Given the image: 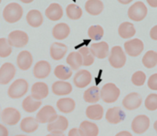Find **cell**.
<instances>
[{
	"label": "cell",
	"instance_id": "6da1fadb",
	"mask_svg": "<svg viewBox=\"0 0 157 136\" xmlns=\"http://www.w3.org/2000/svg\"><path fill=\"white\" fill-rule=\"evenodd\" d=\"M23 9L17 2H11L4 8L2 16L8 23H16L22 19Z\"/></svg>",
	"mask_w": 157,
	"mask_h": 136
},
{
	"label": "cell",
	"instance_id": "7a4b0ae2",
	"mask_svg": "<svg viewBox=\"0 0 157 136\" xmlns=\"http://www.w3.org/2000/svg\"><path fill=\"white\" fill-rule=\"evenodd\" d=\"M120 96V89L114 83H106L100 90V98L105 103H113L116 102Z\"/></svg>",
	"mask_w": 157,
	"mask_h": 136
},
{
	"label": "cell",
	"instance_id": "3957f363",
	"mask_svg": "<svg viewBox=\"0 0 157 136\" xmlns=\"http://www.w3.org/2000/svg\"><path fill=\"white\" fill-rule=\"evenodd\" d=\"M28 89L29 84L26 80L23 78H18L9 87L8 96L13 99H20L26 94Z\"/></svg>",
	"mask_w": 157,
	"mask_h": 136
},
{
	"label": "cell",
	"instance_id": "277c9868",
	"mask_svg": "<svg viewBox=\"0 0 157 136\" xmlns=\"http://www.w3.org/2000/svg\"><path fill=\"white\" fill-rule=\"evenodd\" d=\"M109 62L112 67L115 69H121L126 62V56L121 46H113L111 49Z\"/></svg>",
	"mask_w": 157,
	"mask_h": 136
},
{
	"label": "cell",
	"instance_id": "5b68a950",
	"mask_svg": "<svg viewBox=\"0 0 157 136\" xmlns=\"http://www.w3.org/2000/svg\"><path fill=\"white\" fill-rule=\"evenodd\" d=\"M148 9L144 2H136L129 7L128 10V16L131 20L134 22H140L143 20L147 16Z\"/></svg>",
	"mask_w": 157,
	"mask_h": 136
},
{
	"label": "cell",
	"instance_id": "8992f818",
	"mask_svg": "<svg viewBox=\"0 0 157 136\" xmlns=\"http://www.w3.org/2000/svg\"><path fill=\"white\" fill-rule=\"evenodd\" d=\"M58 118L56 111L52 105H45L36 114V120L39 123H51Z\"/></svg>",
	"mask_w": 157,
	"mask_h": 136
},
{
	"label": "cell",
	"instance_id": "52a82bcc",
	"mask_svg": "<svg viewBox=\"0 0 157 136\" xmlns=\"http://www.w3.org/2000/svg\"><path fill=\"white\" fill-rule=\"evenodd\" d=\"M7 39L11 46L22 48L28 44L29 36L22 30H14L9 34Z\"/></svg>",
	"mask_w": 157,
	"mask_h": 136
},
{
	"label": "cell",
	"instance_id": "ba28073f",
	"mask_svg": "<svg viewBox=\"0 0 157 136\" xmlns=\"http://www.w3.org/2000/svg\"><path fill=\"white\" fill-rule=\"evenodd\" d=\"M150 126V119L146 115H139L136 116L131 123L132 131L137 134L146 132Z\"/></svg>",
	"mask_w": 157,
	"mask_h": 136
},
{
	"label": "cell",
	"instance_id": "9c48e42d",
	"mask_svg": "<svg viewBox=\"0 0 157 136\" xmlns=\"http://www.w3.org/2000/svg\"><path fill=\"white\" fill-rule=\"evenodd\" d=\"M1 119L6 125L13 126L17 125L21 120V114L16 108L8 107L2 110L1 113Z\"/></svg>",
	"mask_w": 157,
	"mask_h": 136
},
{
	"label": "cell",
	"instance_id": "30bf717a",
	"mask_svg": "<svg viewBox=\"0 0 157 136\" xmlns=\"http://www.w3.org/2000/svg\"><path fill=\"white\" fill-rule=\"evenodd\" d=\"M124 49L126 54L131 57H137L143 52L144 44L140 39H133L124 43Z\"/></svg>",
	"mask_w": 157,
	"mask_h": 136
},
{
	"label": "cell",
	"instance_id": "8fae6325",
	"mask_svg": "<svg viewBox=\"0 0 157 136\" xmlns=\"http://www.w3.org/2000/svg\"><path fill=\"white\" fill-rule=\"evenodd\" d=\"M16 69L14 65L5 62L0 68V85H7L16 75Z\"/></svg>",
	"mask_w": 157,
	"mask_h": 136
},
{
	"label": "cell",
	"instance_id": "7c38bea8",
	"mask_svg": "<svg viewBox=\"0 0 157 136\" xmlns=\"http://www.w3.org/2000/svg\"><path fill=\"white\" fill-rule=\"evenodd\" d=\"M126 118L124 111L120 107H113L107 110L105 113V119L109 124L117 125L123 122Z\"/></svg>",
	"mask_w": 157,
	"mask_h": 136
},
{
	"label": "cell",
	"instance_id": "4fadbf2b",
	"mask_svg": "<svg viewBox=\"0 0 157 136\" xmlns=\"http://www.w3.org/2000/svg\"><path fill=\"white\" fill-rule=\"evenodd\" d=\"M143 102L141 96L137 93H131L125 96L123 100V105L129 111L137 109L140 108Z\"/></svg>",
	"mask_w": 157,
	"mask_h": 136
},
{
	"label": "cell",
	"instance_id": "5bb4252c",
	"mask_svg": "<svg viewBox=\"0 0 157 136\" xmlns=\"http://www.w3.org/2000/svg\"><path fill=\"white\" fill-rule=\"evenodd\" d=\"M92 75L88 70L82 69L75 73L73 78L74 85L78 89H84L91 83Z\"/></svg>",
	"mask_w": 157,
	"mask_h": 136
},
{
	"label": "cell",
	"instance_id": "9a60e30c",
	"mask_svg": "<svg viewBox=\"0 0 157 136\" xmlns=\"http://www.w3.org/2000/svg\"><path fill=\"white\" fill-rule=\"evenodd\" d=\"M49 95V87L47 84L43 81L34 83L31 88V96L33 99L41 101L46 99Z\"/></svg>",
	"mask_w": 157,
	"mask_h": 136
},
{
	"label": "cell",
	"instance_id": "2e32d148",
	"mask_svg": "<svg viewBox=\"0 0 157 136\" xmlns=\"http://www.w3.org/2000/svg\"><path fill=\"white\" fill-rule=\"evenodd\" d=\"M51 72V66L47 61L41 60L36 62L33 68V75L36 78L43 79L47 78Z\"/></svg>",
	"mask_w": 157,
	"mask_h": 136
},
{
	"label": "cell",
	"instance_id": "e0dca14e",
	"mask_svg": "<svg viewBox=\"0 0 157 136\" xmlns=\"http://www.w3.org/2000/svg\"><path fill=\"white\" fill-rule=\"evenodd\" d=\"M90 50L93 56L96 57L99 59H103L109 55V45L107 44V42H101L92 44Z\"/></svg>",
	"mask_w": 157,
	"mask_h": 136
},
{
	"label": "cell",
	"instance_id": "ac0fdd59",
	"mask_svg": "<svg viewBox=\"0 0 157 136\" xmlns=\"http://www.w3.org/2000/svg\"><path fill=\"white\" fill-rule=\"evenodd\" d=\"M78 131L81 136H98L99 135V127L94 122L90 121H83L78 127Z\"/></svg>",
	"mask_w": 157,
	"mask_h": 136
},
{
	"label": "cell",
	"instance_id": "d6986e66",
	"mask_svg": "<svg viewBox=\"0 0 157 136\" xmlns=\"http://www.w3.org/2000/svg\"><path fill=\"white\" fill-rule=\"evenodd\" d=\"M33 62V55L29 51L24 50L19 52L16 59V63L19 69L22 71L29 70L31 68Z\"/></svg>",
	"mask_w": 157,
	"mask_h": 136
},
{
	"label": "cell",
	"instance_id": "ffe728a7",
	"mask_svg": "<svg viewBox=\"0 0 157 136\" xmlns=\"http://www.w3.org/2000/svg\"><path fill=\"white\" fill-rule=\"evenodd\" d=\"M69 127V121L65 116L58 115V118L47 125V130L49 132L52 131H66Z\"/></svg>",
	"mask_w": 157,
	"mask_h": 136
},
{
	"label": "cell",
	"instance_id": "44dd1931",
	"mask_svg": "<svg viewBox=\"0 0 157 136\" xmlns=\"http://www.w3.org/2000/svg\"><path fill=\"white\" fill-rule=\"evenodd\" d=\"M52 91L56 96H66L72 93V85L66 81H56L52 84Z\"/></svg>",
	"mask_w": 157,
	"mask_h": 136
},
{
	"label": "cell",
	"instance_id": "7402d4cb",
	"mask_svg": "<svg viewBox=\"0 0 157 136\" xmlns=\"http://www.w3.org/2000/svg\"><path fill=\"white\" fill-rule=\"evenodd\" d=\"M68 51V47L65 44L54 42L50 47V56L55 61H59L64 58Z\"/></svg>",
	"mask_w": 157,
	"mask_h": 136
},
{
	"label": "cell",
	"instance_id": "603a6c76",
	"mask_svg": "<svg viewBox=\"0 0 157 136\" xmlns=\"http://www.w3.org/2000/svg\"><path fill=\"white\" fill-rule=\"evenodd\" d=\"M46 17L51 21H59L63 16V10L61 6L58 3H51L45 12Z\"/></svg>",
	"mask_w": 157,
	"mask_h": 136
},
{
	"label": "cell",
	"instance_id": "cb8c5ba5",
	"mask_svg": "<svg viewBox=\"0 0 157 136\" xmlns=\"http://www.w3.org/2000/svg\"><path fill=\"white\" fill-rule=\"evenodd\" d=\"M104 108L99 104L89 105L86 109V115L88 119L93 121H99L103 118Z\"/></svg>",
	"mask_w": 157,
	"mask_h": 136
},
{
	"label": "cell",
	"instance_id": "d4e9b609",
	"mask_svg": "<svg viewBox=\"0 0 157 136\" xmlns=\"http://www.w3.org/2000/svg\"><path fill=\"white\" fill-rule=\"evenodd\" d=\"M85 9L91 16H99L104 9L103 2L101 0H88L85 4Z\"/></svg>",
	"mask_w": 157,
	"mask_h": 136
},
{
	"label": "cell",
	"instance_id": "484cf974",
	"mask_svg": "<svg viewBox=\"0 0 157 136\" xmlns=\"http://www.w3.org/2000/svg\"><path fill=\"white\" fill-rule=\"evenodd\" d=\"M56 107L59 111L64 114L72 112L75 108V102L71 98H63L57 101Z\"/></svg>",
	"mask_w": 157,
	"mask_h": 136
},
{
	"label": "cell",
	"instance_id": "4316f807",
	"mask_svg": "<svg viewBox=\"0 0 157 136\" xmlns=\"http://www.w3.org/2000/svg\"><path fill=\"white\" fill-rule=\"evenodd\" d=\"M70 28L64 22L58 23L52 28V36L57 40H64L69 36Z\"/></svg>",
	"mask_w": 157,
	"mask_h": 136
},
{
	"label": "cell",
	"instance_id": "83f0119b",
	"mask_svg": "<svg viewBox=\"0 0 157 136\" xmlns=\"http://www.w3.org/2000/svg\"><path fill=\"white\" fill-rule=\"evenodd\" d=\"M27 23L33 28L41 26L43 23V16L37 9H32L26 15Z\"/></svg>",
	"mask_w": 157,
	"mask_h": 136
},
{
	"label": "cell",
	"instance_id": "f1b7e54d",
	"mask_svg": "<svg viewBox=\"0 0 157 136\" xmlns=\"http://www.w3.org/2000/svg\"><path fill=\"white\" fill-rule=\"evenodd\" d=\"M39 128V122L33 117H25L20 122V128L25 133H33Z\"/></svg>",
	"mask_w": 157,
	"mask_h": 136
},
{
	"label": "cell",
	"instance_id": "f546056e",
	"mask_svg": "<svg viewBox=\"0 0 157 136\" xmlns=\"http://www.w3.org/2000/svg\"><path fill=\"white\" fill-rule=\"evenodd\" d=\"M42 105V102L33 99L32 96H27L23 99L22 107L25 111L28 113H33L37 111Z\"/></svg>",
	"mask_w": 157,
	"mask_h": 136
},
{
	"label": "cell",
	"instance_id": "4dcf8cb0",
	"mask_svg": "<svg viewBox=\"0 0 157 136\" xmlns=\"http://www.w3.org/2000/svg\"><path fill=\"white\" fill-rule=\"evenodd\" d=\"M83 99L87 103L95 104L100 100V90L97 86H91L85 91Z\"/></svg>",
	"mask_w": 157,
	"mask_h": 136
},
{
	"label": "cell",
	"instance_id": "1f68e13d",
	"mask_svg": "<svg viewBox=\"0 0 157 136\" xmlns=\"http://www.w3.org/2000/svg\"><path fill=\"white\" fill-rule=\"evenodd\" d=\"M118 33L123 39H127L132 38L136 35V28L131 22H124L120 24L118 28Z\"/></svg>",
	"mask_w": 157,
	"mask_h": 136
},
{
	"label": "cell",
	"instance_id": "d6a6232c",
	"mask_svg": "<svg viewBox=\"0 0 157 136\" xmlns=\"http://www.w3.org/2000/svg\"><path fill=\"white\" fill-rule=\"evenodd\" d=\"M66 62L72 70H78L82 66V57L78 52H72L66 58Z\"/></svg>",
	"mask_w": 157,
	"mask_h": 136
},
{
	"label": "cell",
	"instance_id": "836d02e7",
	"mask_svg": "<svg viewBox=\"0 0 157 136\" xmlns=\"http://www.w3.org/2000/svg\"><path fill=\"white\" fill-rule=\"evenodd\" d=\"M143 66L146 69H152L157 65V52L149 50L145 53L142 59Z\"/></svg>",
	"mask_w": 157,
	"mask_h": 136
},
{
	"label": "cell",
	"instance_id": "e575fe53",
	"mask_svg": "<svg viewBox=\"0 0 157 136\" xmlns=\"http://www.w3.org/2000/svg\"><path fill=\"white\" fill-rule=\"evenodd\" d=\"M54 75L59 79L65 81L71 78L72 75V70L71 68L67 67V66L59 65L54 69Z\"/></svg>",
	"mask_w": 157,
	"mask_h": 136
},
{
	"label": "cell",
	"instance_id": "d590c367",
	"mask_svg": "<svg viewBox=\"0 0 157 136\" xmlns=\"http://www.w3.org/2000/svg\"><path fill=\"white\" fill-rule=\"evenodd\" d=\"M66 16L72 20H78L82 16V10L75 4H69L66 7Z\"/></svg>",
	"mask_w": 157,
	"mask_h": 136
},
{
	"label": "cell",
	"instance_id": "8d00e7d4",
	"mask_svg": "<svg viewBox=\"0 0 157 136\" xmlns=\"http://www.w3.org/2000/svg\"><path fill=\"white\" fill-rule=\"evenodd\" d=\"M78 52L81 54L82 57V66H90L93 64L95 61L94 56L90 52L89 48L83 46V47L78 49Z\"/></svg>",
	"mask_w": 157,
	"mask_h": 136
},
{
	"label": "cell",
	"instance_id": "74e56055",
	"mask_svg": "<svg viewBox=\"0 0 157 136\" xmlns=\"http://www.w3.org/2000/svg\"><path fill=\"white\" fill-rule=\"evenodd\" d=\"M88 36L93 40H100L104 36L103 28L99 25H92L88 29Z\"/></svg>",
	"mask_w": 157,
	"mask_h": 136
},
{
	"label": "cell",
	"instance_id": "f35d334b",
	"mask_svg": "<svg viewBox=\"0 0 157 136\" xmlns=\"http://www.w3.org/2000/svg\"><path fill=\"white\" fill-rule=\"evenodd\" d=\"M13 52V49L10 44L9 43L8 39L6 38L0 39V57L6 58L10 56Z\"/></svg>",
	"mask_w": 157,
	"mask_h": 136
},
{
	"label": "cell",
	"instance_id": "ab89813d",
	"mask_svg": "<svg viewBox=\"0 0 157 136\" xmlns=\"http://www.w3.org/2000/svg\"><path fill=\"white\" fill-rule=\"evenodd\" d=\"M146 80V75L143 72V71H137L134 72L133 75H132L131 81L132 83L136 86H143L145 84Z\"/></svg>",
	"mask_w": 157,
	"mask_h": 136
},
{
	"label": "cell",
	"instance_id": "60d3db41",
	"mask_svg": "<svg viewBox=\"0 0 157 136\" xmlns=\"http://www.w3.org/2000/svg\"><path fill=\"white\" fill-rule=\"evenodd\" d=\"M145 107L146 109L151 111L157 110V94L152 93L146 97L145 100Z\"/></svg>",
	"mask_w": 157,
	"mask_h": 136
},
{
	"label": "cell",
	"instance_id": "b9f144b4",
	"mask_svg": "<svg viewBox=\"0 0 157 136\" xmlns=\"http://www.w3.org/2000/svg\"><path fill=\"white\" fill-rule=\"evenodd\" d=\"M147 85L151 90L157 91V73L152 74L149 77L147 81Z\"/></svg>",
	"mask_w": 157,
	"mask_h": 136
},
{
	"label": "cell",
	"instance_id": "7bdbcfd3",
	"mask_svg": "<svg viewBox=\"0 0 157 136\" xmlns=\"http://www.w3.org/2000/svg\"><path fill=\"white\" fill-rule=\"evenodd\" d=\"M149 36H150L151 39L157 41V25L151 28L150 32H149Z\"/></svg>",
	"mask_w": 157,
	"mask_h": 136
},
{
	"label": "cell",
	"instance_id": "ee69618b",
	"mask_svg": "<svg viewBox=\"0 0 157 136\" xmlns=\"http://www.w3.org/2000/svg\"><path fill=\"white\" fill-rule=\"evenodd\" d=\"M0 136H9L8 129L2 124H0Z\"/></svg>",
	"mask_w": 157,
	"mask_h": 136
},
{
	"label": "cell",
	"instance_id": "f6af8a7d",
	"mask_svg": "<svg viewBox=\"0 0 157 136\" xmlns=\"http://www.w3.org/2000/svg\"><path fill=\"white\" fill-rule=\"evenodd\" d=\"M68 136H81V134L78 131V128H73L69 130V133H68Z\"/></svg>",
	"mask_w": 157,
	"mask_h": 136
},
{
	"label": "cell",
	"instance_id": "bcb514c9",
	"mask_svg": "<svg viewBox=\"0 0 157 136\" xmlns=\"http://www.w3.org/2000/svg\"><path fill=\"white\" fill-rule=\"evenodd\" d=\"M115 136H132V134L128 131H122L118 132Z\"/></svg>",
	"mask_w": 157,
	"mask_h": 136
},
{
	"label": "cell",
	"instance_id": "7dc6e473",
	"mask_svg": "<svg viewBox=\"0 0 157 136\" xmlns=\"http://www.w3.org/2000/svg\"><path fill=\"white\" fill-rule=\"evenodd\" d=\"M146 2L152 8H157V0H146Z\"/></svg>",
	"mask_w": 157,
	"mask_h": 136
},
{
	"label": "cell",
	"instance_id": "c3c4849f",
	"mask_svg": "<svg viewBox=\"0 0 157 136\" xmlns=\"http://www.w3.org/2000/svg\"><path fill=\"white\" fill-rule=\"evenodd\" d=\"M46 136H65V134L61 131H52Z\"/></svg>",
	"mask_w": 157,
	"mask_h": 136
},
{
	"label": "cell",
	"instance_id": "681fc988",
	"mask_svg": "<svg viewBox=\"0 0 157 136\" xmlns=\"http://www.w3.org/2000/svg\"><path fill=\"white\" fill-rule=\"evenodd\" d=\"M117 1L120 3L123 4V5H127V4H129L130 2H132L133 0H117Z\"/></svg>",
	"mask_w": 157,
	"mask_h": 136
},
{
	"label": "cell",
	"instance_id": "f907efd6",
	"mask_svg": "<svg viewBox=\"0 0 157 136\" xmlns=\"http://www.w3.org/2000/svg\"><path fill=\"white\" fill-rule=\"evenodd\" d=\"M20 1L25 4H29V3H31V2H33L34 0H20Z\"/></svg>",
	"mask_w": 157,
	"mask_h": 136
},
{
	"label": "cell",
	"instance_id": "816d5d0a",
	"mask_svg": "<svg viewBox=\"0 0 157 136\" xmlns=\"http://www.w3.org/2000/svg\"><path fill=\"white\" fill-rule=\"evenodd\" d=\"M153 128H154V129H155V131H156V133H157V120L155 121V122H154V124H153Z\"/></svg>",
	"mask_w": 157,
	"mask_h": 136
},
{
	"label": "cell",
	"instance_id": "f5cc1de1",
	"mask_svg": "<svg viewBox=\"0 0 157 136\" xmlns=\"http://www.w3.org/2000/svg\"><path fill=\"white\" fill-rule=\"evenodd\" d=\"M16 136H28V135H25V134H17Z\"/></svg>",
	"mask_w": 157,
	"mask_h": 136
},
{
	"label": "cell",
	"instance_id": "db71d44e",
	"mask_svg": "<svg viewBox=\"0 0 157 136\" xmlns=\"http://www.w3.org/2000/svg\"><path fill=\"white\" fill-rule=\"evenodd\" d=\"M1 2H2V0H0V3H1Z\"/></svg>",
	"mask_w": 157,
	"mask_h": 136
}]
</instances>
